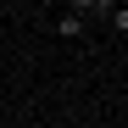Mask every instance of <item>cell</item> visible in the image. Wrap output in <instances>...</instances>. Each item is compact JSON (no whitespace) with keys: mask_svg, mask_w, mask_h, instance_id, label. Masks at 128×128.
Returning <instances> with one entry per match:
<instances>
[{"mask_svg":"<svg viewBox=\"0 0 128 128\" xmlns=\"http://www.w3.org/2000/svg\"><path fill=\"white\" fill-rule=\"evenodd\" d=\"M84 28H89L84 11H61V17H56V34H61V39H84Z\"/></svg>","mask_w":128,"mask_h":128,"instance_id":"obj_1","label":"cell"},{"mask_svg":"<svg viewBox=\"0 0 128 128\" xmlns=\"http://www.w3.org/2000/svg\"><path fill=\"white\" fill-rule=\"evenodd\" d=\"M117 0H72V11H84V17H106Z\"/></svg>","mask_w":128,"mask_h":128,"instance_id":"obj_2","label":"cell"},{"mask_svg":"<svg viewBox=\"0 0 128 128\" xmlns=\"http://www.w3.org/2000/svg\"><path fill=\"white\" fill-rule=\"evenodd\" d=\"M106 17H112V28H117V34L128 39V6H112V11H106Z\"/></svg>","mask_w":128,"mask_h":128,"instance_id":"obj_3","label":"cell"},{"mask_svg":"<svg viewBox=\"0 0 128 128\" xmlns=\"http://www.w3.org/2000/svg\"><path fill=\"white\" fill-rule=\"evenodd\" d=\"M39 6H61V0H39Z\"/></svg>","mask_w":128,"mask_h":128,"instance_id":"obj_4","label":"cell"}]
</instances>
